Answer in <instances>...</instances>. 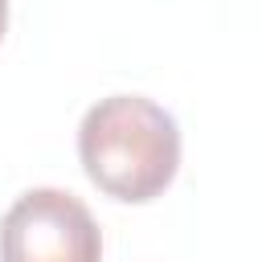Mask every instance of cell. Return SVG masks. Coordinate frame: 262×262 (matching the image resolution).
I'll return each instance as SVG.
<instances>
[{
	"label": "cell",
	"instance_id": "2",
	"mask_svg": "<svg viewBox=\"0 0 262 262\" xmlns=\"http://www.w3.org/2000/svg\"><path fill=\"white\" fill-rule=\"evenodd\" d=\"M0 262H102V229L66 188H29L0 221Z\"/></svg>",
	"mask_w": 262,
	"mask_h": 262
},
{
	"label": "cell",
	"instance_id": "3",
	"mask_svg": "<svg viewBox=\"0 0 262 262\" xmlns=\"http://www.w3.org/2000/svg\"><path fill=\"white\" fill-rule=\"evenodd\" d=\"M4 29H8V0H0V37H4Z\"/></svg>",
	"mask_w": 262,
	"mask_h": 262
},
{
	"label": "cell",
	"instance_id": "1",
	"mask_svg": "<svg viewBox=\"0 0 262 262\" xmlns=\"http://www.w3.org/2000/svg\"><path fill=\"white\" fill-rule=\"evenodd\" d=\"M78 160L98 192L123 205H147L176 180L180 127L143 94H111L82 115Z\"/></svg>",
	"mask_w": 262,
	"mask_h": 262
}]
</instances>
